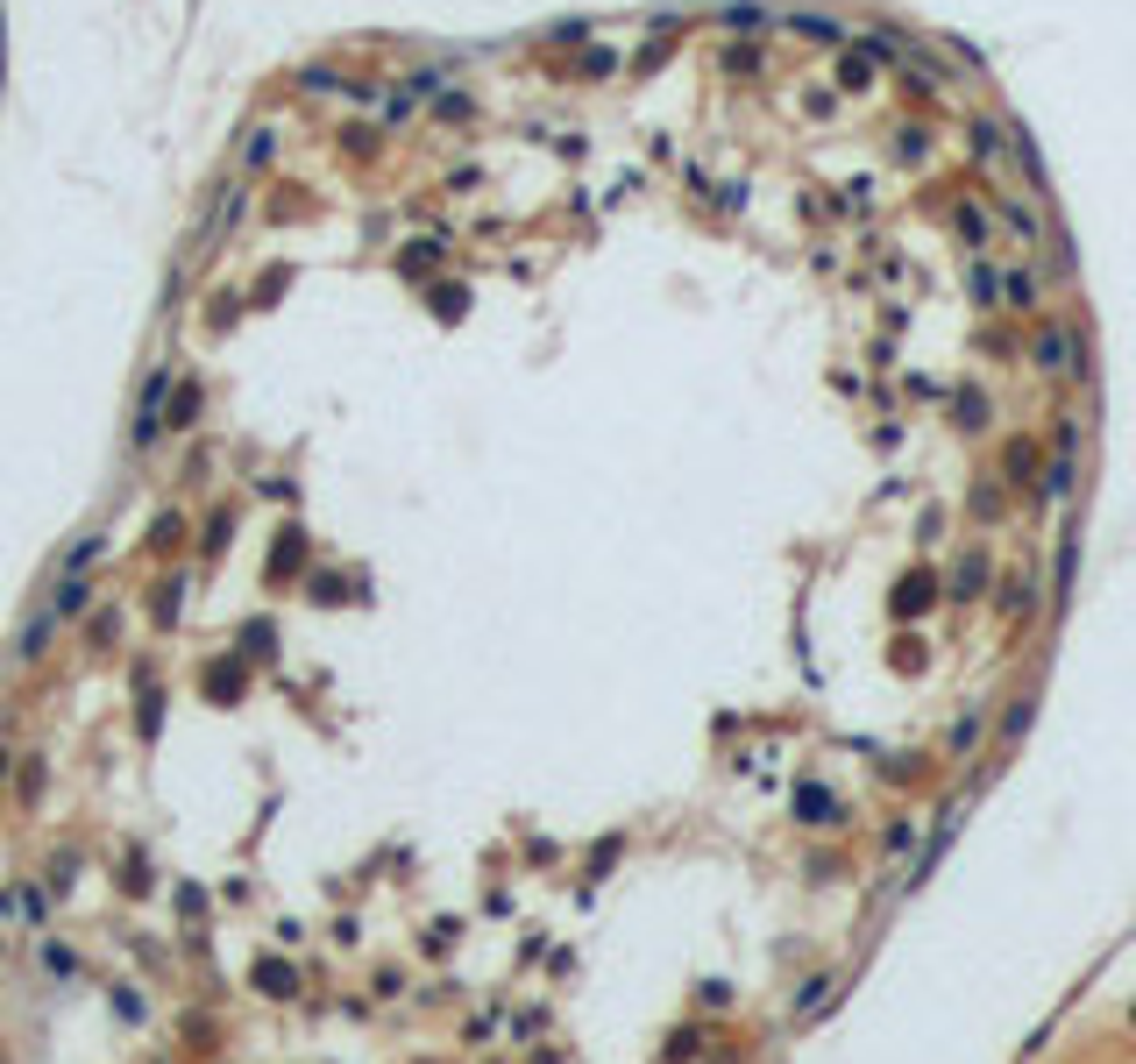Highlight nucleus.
<instances>
[{"label": "nucleus", "instance_id": "obj_3", "mask_svg": "<svg viewBox=\"0 0 1136 1064\" xmlns=\"http://www.w3.org/2000/svg\"><path fill=\"white\" fill-rule=\"evenodd\" d=\"M50 625H57V618H28L22 638H15V660H36V653L50 646Z\"/></svg>", "mask_w": 1136, "mask_h": 1064}, {"label": "nucleus", "instance_id": "obj_5", "mask_svg": "<svg viewBox=\"0 0 1136 1064\" xmlns=\"http://www.w3.org/2000/svg\"><path fill=\"white\" fill-rule=\"evenodd\" d=\"M199 419V390L185 383V390H178V398H171V412H164V426H192Z\"/></svg>", "mask_w": 1136, "mask_h": 1064}, {"label": "nucleus", "instance_id": "obj_2", "mask_svg": "<svg viewBox=\"0 0 1136 1064\" xmlns=\"http://www.w3.org/2000/svg\"><path fill=\"white\" fill-rule=\"evenodd\" d=\"M85 603H93V583H85V575H65V583H57V603H50V618H78Z\"/></svg>", "mask_w": 1136, "mask_h": 1064}, {"label": "nucleus", "instance_id": "obj_9", "mask_svg": "<svg viewBox=\"0 0 1136 1064\" xmlns=\"http://www.w3.org/2000/svg\"><path fill=\"white\" fill-rule=\"evenodd\" d=\"M271 157H278V135H271V128L249 135V164H271Z\"/></svg>", "mask_w": 1136, "mask_h": 1064}, {"label": "nucleus", "instance_id": "obj_7", "mask_svg": "<svg viewBox=\"0 0 1136 1064\" xmlns=\"http://www.w3.org/2000/svg\"><path fill=\"white\" fill-rule=\"evenodd\" d=\"M178 603H185V583H164V596H157V625L178 618Z\"/></svg>", "mask_w": 1136, "mask_h": 1064}, {"label": "nucleus", "instance_id": "obj_10", "mask_svg": "<svg viewBox=\"0 0 1136 1064\" xmlns=\"http://www.w3.org/2000/svg\"><path fill=\"white\" fill-rule=\"evenodd\" d=\"M0 774H8V752H0Z\"/></svg>", "mask_w": 1136, "mask_h": 1064}, {"label": "nucleus", "instance_id": "obj_6", "mask_svg": "<svg viewBox=\"0 0 1136 1064\" xmlns=\"http://www.w3.org/2000/svg\"><path fill=\"white\" fill-rule=\"evenodd\" d=\"M256 987H271L278 1000L291 993V965H256Z\"/></svg>", "mask_w": 1136, "mask_h": 1064}, {"label": "nucleus", "instance_id": "obj_8", "mask_svg": "<svg viewBox=\"0 0 1136 1064\" xmlns=\"http://www.w3.org/2000/svg\"><path fill=\"white\" fill-rule=\"evenodd\" d=\"M583 72H590V78H611V72H618V57H611V50H590V57H583Z\"/></svg>", "mask_w": 1136, "mask_h": 1064}, {"label": "nucleus", "instance_id": "obj_4", "mask_svg": "<svg viewBox=\"0 0 1136 1064\" xmlns=\"http://www.w3.org/2000/svg\"><path fill=\"white\" fill-rule=\"evenodd\" d=\"M100 561V532H85V539H72V554H65V575H85Z\"/></svg>", "mask_w": 1136, "mask_h": 1064}, {"label": "nucleus", "instance_id": "obj_1", "mask_svg": "<svg viewBox=\"0 0 1136 1064\" xmlns=\"http://www.w3.org/2000/svg\"><path fill=\"white\" fill-rule=\"evenodd\" d=\"M242 206H249V192H242V185H228V192H221V206H214V221H206V234H199L206 249H214V241H221V234H228L234 221H242Z\"/></svg>", "mask_w": 1136, "mask_h": 1064}]
</instances>
